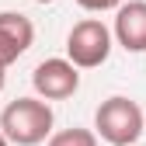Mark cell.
<instances>
[{
  "instance_id": "cell-6",
  "label": "cell",
  "mask_w": 146,
  "mask_h": 146,
  "mask_svg": "<svg viewBox=\"0 0 146 146\" xmlns=\"http://www.w3.org/2000/svg\"><path fill=\"white\" fill-rule=\"evenodd\" d=\"M115 38L125 52H146V0H129L118 7Z\"/></svg>"
},
{
  "instance_id": "cell-4",
  "label": "cell",
  "mask_w": 146,
  "mask_h": 146,
  "mask_svg": "<svg viewBox=\"0 0 146 146\" xmlns=\"http://www.w3.org/2000/svg\"><path fill=\"white\" fill-rule=\"evenodd\" d=\"M31 87H35V94L42 101H66V98L77 94L80 73H77V66L70 59H45V63L35 66Z\"/></svg>"
},
{
  "instance_id": "cell-10",
  "label": "cell",
  "mask_w": 146,
  "mask_h": 146,
  "mask_svg": "<svg viewBox=\"0 0 146 146\" xmlns=\"http://www.w3.org/2000/svg\"><path fill=\"white\" fill-rule=\"evenodd\" d=\"M0 146H11V143H7V136H4V132H0Z\"/></svg>"
},
{
  "instance_id": "cell-7",
  "label": "cell",
  "mask_w": 146,
  "mask_h": 146,
  "mask_svg": "<svg viewBox=\"0 0 146 146\" xmlns=\"http://www.w3.org/2000/svg\"><path fill=\"white\" fill-rule=\"evenodd\" d=\"M45 146H98V136L90 129H80V125H73V129H63L56 136H49Z\"/></svg>"
},
{
  "instance_id": "cell-9",
  "label": "cell",
  "mask_w": 146,
  "mask_h": 146,
  "mask_svg": "<svg viewBox=\"0 0 146 146\" xmlns=\"http://www.w3.org/2000/svg\"><path fill=\"white\" fill-rule=\"evenodd\" d=\"M7 66H0V90H4V80H7V73H4Z\"/></svg>"
},
{
  "instance_id": "cell-5",
  "label": "cell",
  "mask_w": 146,
  "mask_h": 146,
  "mask_svg": "<svg viewBox=\"0 0 146 146\" xmlns=\"http://www.w3.org/2000/svg\"><path fill=\"white\" fill-rule=\"evenodd\" d=\"M35 42V25L21 11H0V66L21 59Z\"/></svg>"
},
{
  "instance_id": "cell-8",
  "label": "cell",
  "mask_w": 146,
  "mask_h": 146,
  "mask_svg": "<svg viewBox=\"0 0 146 146\" xmlns=\"http://www.w3.org/2000/svg\"><path fill=\"white\" fill-rule=\"evenodd\" d=\"M77 4H80L84 11L101 14V11H118V7H122V0H77Z\"/></svg>"
},
{
  "instance_id": "cell-11",
  "label": "cell",
  "mask_w": 146,
  "mask_h": 146,
  "mask_svg": "<svg viewBox=\"0 0 146 146\" xmlns=\"http://www.w3.org/2000/svg\"><path fill=\"white\" fill-rule=\"evenodd\" d=\"M35 4H52V0H35Z\"/></svg>"
},
{
  "instance_id": "cell-1",
  "label": "cell",
  "mask_w": 146,
  "mask_h": 146,
  "mask_svg": "<svg viewBox=\"0 0 146 146\" xmlns=\"http://www.w3.org/2000/svg\"><path fill=\"white\" fill-rule=\"evenodd\" d=\"M0 132L14 146H38L52 132V108L42 98H17L0 111Z\"/></svg>"
},
{
  "instance_id": "cell-3",
  "label": "cell",
  "mask_w": 146,
  "mask_h": 146,
  "mask_svg": "<svg viewBox=\"0 0 146 146\" xmlns=\"http://www.w3.org/2000/svg\"><path fill=\"white\" fill-rule=\"evenodd\" d=\"M66 56L77 70H94L111 56V31L98 17H84L66 35Z\"/></svg>"
},
{
  "instance_id": "cell-2",
  "label": "cell",
  "mask_w": 146,
  "mask_h": 146,
  "mask_svg": "<svg viewBox=\"0 0 146 146\" xmlns=\"http://www.w3.org/2000/svg\"><path fill=\"white\" fill-rule=\"evenodd\" d=\"M94 129L104 143L111 146H132L143 132H146V115L139 111V104L129 98H108L101 101V108L94 111Z\"/></svg>"
}]
</instances>
